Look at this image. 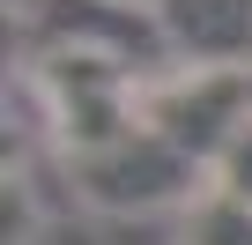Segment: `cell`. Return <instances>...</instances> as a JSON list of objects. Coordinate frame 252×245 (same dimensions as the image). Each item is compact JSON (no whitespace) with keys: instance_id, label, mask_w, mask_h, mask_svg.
Here are the masks:
<instances>
[{"instance_id":"6da1fadb","label":"cell","mask_w":252,"mask_h":245,"mask_svg":"<svg viewBox=\"0 0 252 245\" xmlns=\"http://www.w3.org/2000/svg\"><path fill=\"white\" fill-rule=\"evenodd\" d=\"M82 193L111 215H156V208H178L200 193V164L186 149H171L156 127H134V134H119L89 156H67Z\"/></svg>"},{"instance_id":"5b68a950","label":"cell","mask_w":252,"mask_h":245,"mask_svg":"<svg viewBox=\"0 0 252 245\" xmlns=\"http://www.w3.org/2000/svg\"><path fill=\"white\" fill-rule=\"evenodd\" d=\"M30 245H104V238H96L89 223H67V215H60V223H45V230H37Z\"/></svg>"},{"instance_id":"3957f363","label":"cell","mask_w":252,"mask_h":245,"mask_svg":"<svg viewBox=\"0 0 252 245\" xmlns=\"http://www.w3.org/2000/svg\"><path fill=\"white\" fill-rule=\"evenodd\" d=\"M156 30L171 52H186L200 67L252 74V0H156Z\"/></svg>"},{"instance_id":"7a4b0ae2","label":"cell","mask_w":252,"mask_h":245,"mask_svg":"<svg viewBox=\"0 0 252 245\" xmlns=\"http://www.w3.org/2000/svg\"><path fill=\"white\" fill-rule=\"evenodd\" d=\"M245 119H252V74L245 67H178L171 82L141 89V127H156L200 171L222 156V141L245 127Z\"/></svg>"},{"instance_id":"8992f818","label":"cell","mask_w":252,"mask_h":245,"mask_svg":"<svg viewBox=\"0 0 252 245\" xmlns=\"http://www.w3.org/2000/svg\"><path fill=\"white\" fill-rule=\"evenodd\" d=\"M126 8H156V0H126Z\"/></svg>"},{"instance_id":"277c9868","label":"cell","mask_w":252,"mask_h":245,"mask_svg":"<svg viewBox=\"0 0 252 245\" xmlns=\"http://www.w3.org/2000/svg\"><path fill=\"white\" fill-rule=\"evenodd\" d=\"M208 178H215V193L222 201H237V208H252V119L222 141V156L208 164Z\"/></svg>"}]
</instances>
